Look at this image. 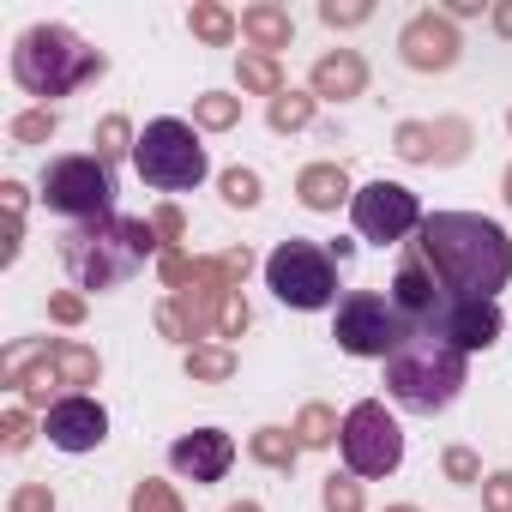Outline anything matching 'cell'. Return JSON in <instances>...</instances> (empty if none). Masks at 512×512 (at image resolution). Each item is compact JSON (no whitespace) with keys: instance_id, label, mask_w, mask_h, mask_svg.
Instances as JSON below:
<instances>
[{"instance_id":"cell-25","label":"cell","mask_w":512,"mask_h":512,"mask_svg":"<svg viewBox=\"0 0 512 512\" xmlns=\"http://www.w3.org/2000/svg\"><path fill=\"white\" fill-rule=\"evenodd\" d=\"M187 374L193 380H229L235 374V350L229 344H199V350H187Z\"/></svg>"},{"instance_id":"cell-43","label":"cell","mask_w":512,"mask_h":512,"mask_svg":"<svg viewBox=\"0 0 512 512\" xmlns=\"http://www.w3.org/2000/svg\"><path fill=\"white\" fill-rule=\"evenodd\" d=\"M49 314H55L61 326H79V320H85V296H73V290H61V296L49 302Z\"/></svg>"},{"instance_id":"cell-40","label":"cell","mask_w":512,"mask_h":512,"mask_svg":"<svg viewBox=\"0 0 512 512\" xmlns=\"http://www.w3.org/2000/svg\"><path fill=\"white\" fill-rule=\"evenodd\" d=\"M151 229H157V241H163V247H175V241L187 235V217H181L175 205H157V211H151Z\"/></svg>"},{"instance_id":"cell-41","label":"cell","mask_w":512,"mask_h":512,"mask_svg":"<svg viewBox=\"0 0 512 512\" xmlns=\"http://www.w3.org/2000/svg\"><path fill=\"white\" fill-rule=\"evenodd\" d=\"M482 506H488V512H512V470H494V476L482 482Z\"/></svg>"},{"instance_id":"cell-12","label":"cell","mask_w":512,"mask_h":512,"mask_svg":"<svg viewBox=\"0 0 512 512\" xmlns=\"http://www.w3.org/2000/svg\"><path fill=\"white\" fill-rule=\"evenodd\" d=\"M398 55H404V67H416V73H446V67L458 61V31H452V19H446V13H416V19L404 25V37H398Z\"/></svg>"},{"instance_id":"cell-6","label":"cell","mask_w":512,"mask_h":512,"mask_svg":"<svg viewBox=\"0 0 512 512\" xmlns=\"http://www.w3.org/2000/svg\"><path fill=\"white\" fill-rule=\"evenodd\" d=\"M266 284H272V296L284 308L314 314V308H332L338 266H332V253L314 247V241H284V247H272V260H266Z\"/></svg>"},{"instance_id":"cell-35","label":"cell","mask_w":512,"mask_h":512,"mask_svg":"<svg viewBox=\"0 0 512 512\" xmlns=\"http://www.w3.org/2000/svg\"><path fill=\"white\" fill-rule=\"evenodd\" d=\"M223 199H229L235 211L260 205V175H253V169H229V175H223Z\"/></svg>"},{"instance_id":"cell-3","label":"cell","mask_w":512,"mask_h":512,"mask_svg":"<svg viewBox=\"0 0 512 512\" xmlns=\"http://www.w3.org/2000/svg\"><path fill=\"white\" fill-rule=\"evenodd\" d=\"M386 392L404 404V410H446L458 392H464V350L434 338V332H410L392 356H386Z\"/></svg>"},{"instance_id":"cell-47","label":"cell","mask_w":512,"mask_h":512,"mask_svg":"<svg viewBox=\"0 0 512 512\" xmlns=\"http://www.w3.org/2000/svg\"><path fill=\"white\" fill-rule=\"evenodd\" d=\"M500 193H506V205H512V163H506V175H500Z\"/></svg>"},{"instance_id":"cell-19","label":"cell","mask_w":512,"mask_h":512,"mask_svg":"<svg viewBox=\"0 0 512 512\" xmlns=\"http://www.w3.org/2000/svg\"><path fill=\"white\" fill-rule=\"evenodd\" d=\"M296 193H302L308 211H338V199L350 193V175H344L338 163H308V169L296 175Z\"/></svg>"},{"instance_id":"cell-31","label":"cell","mask_w":512,"mask_h":512,"mask_svg":"<svg viewBox=\"0 0 512 512\" xmlns=\"http://www.w3.org/2000/svg\"><path fill=\"white\" fill-rule=\"evenodd\" d=\"M320 506H326V512H362V482H356V476H326Z\"/></svg>"},{"instance_id":"cell-2","label":"cell","mask_w":512,"mask_h":512,"mask_svg":"<svg viewBox=\"0 0 512 512\" xmlns=\"http://www.w3.org/2000/svg\"><path fill=\"white\" fill-rule=\"evenodd\" d=\"M163 247L151 217H97V223H73L61 235V266L73 272L79 290H115L127 284L139 266H145V253Z\"/></svg>"},{"instance_id":"cell-5","label":"cell","mask_w":512,"mask_h":512,"mask_svg":"<svg viewBox=\"0 0 512 512\" xmlns=\"http://www.w3.org/2000/svg\"><path fill=\"white\" fill-rule=\"evenodd\" d=\"M133 169H139L145 187H157V193H187V187L205 181L211 163H205V145L193 139V127L175 121V115H163V121H151V127L139 133Z\"/></svg>"},{"instance_id":"cell-14","label":"cell","mask_w":512,"mask_h":512,"mask_svg":"<svg viewBox=\"0 0 512 512\" xmlns=\"http://www.w3.org/2000/svg\"><path fill=\"white\" fill-rule=\"evenodd\" d=\"M169 464L193 482H223V470L235 464V440L223 428H199V434H181L169 446Z\"/></svg>"},{"instance_id":"cell-27","label":"cell","mask_w":512,"mask_h":512,"mask_svg":"<svg viewBox=\"0 0 512 512\" xmlns=\"http://www.w3.org/2000/svg\"><path fill=\"white\" fill-rule=\"evenodd\" d=\"M133 145H139V139H133L127 115H103V121H97V157H103V163H115V157H133Z\"/></svg>"},{"instance_id":"cell-32","label":"cell","mask_w":512,"mask_h":512,"mask_svg":"<svg viewBox=\"0 0 512 512\" xmlns=\"http://www.w3.org/2000/svg\"><path fill=\"white\" fill-rule=\"evenodd\" d=\"M320 19H326L332 31H344V25H368L374 7H368V0H320Z\"/></svg>"},{"instance_id":"cell-28","label":"cell","mask_w":512,"mask_h":512,"mask_svg":"<svg viewBox=\"0 0 512 512\" xmlns=\"http://www.w3.org/2000/svg\"><path fill=\"white\" fill-rule=\"evenodd\" d=\"M308 121H314V97H302V91L272 97V127H278V133H296V127H308Z\"/></svg>"},{"instance_id":"cell-24","label":"cell","mask_w":512,"mask_h":512,"mask_svg":"<svg viewBox=\"0 0 512 512\" xmlns=\"http://www.w3.org/2000/svg\"><path fill=\"white\" fill-rule=\"evenodd\" d=\"M344 434V422L326 410V404H308L302 416H296V440H302V452H320V446H332Z\"/></svg>"},{"instance_id":"cell-20","label":"cell","mask_w":512,"mask_h":512,"mask_svg":"<svg viewBox=\"0 0 512 512\" xmlns=\"http://www.w3.org/2000/svg\"><path fill=\"white\" fill-rule=\"evenodd\" d=\"M49 362H55V374H61V386H97V350H85V344H49Z\"/></svg>"},{"instance_id":"cell-29","label":"cell","mask_w":512,"mask_h":512,"mask_svg":"<svg viewBox=\"0 0 512 512\" xmlns=\"http://www.w3.org/2000/svg\"><path fill=\"white\" fill-rule=\"evenodd\" d=\"M392 145H398L404 163H434V127H422V121H404L392 133Z\"/></svg>"},{"instance_id":"cell-21","label":"cell","mask_w":512,"mask_h":512,"mask_svg":"<svg viewBox=\"0 0 512 512\" xmlns=\"http://www.w3.org/2000/svg\"><path fill=\"white\" fill-rule=\"evenodd\" d=\"M187 25H193V37H199V43H211V49L235 43V31H241V25H235V13H229V7H217V0H199V7L187 13Z\"/></svg>"},{"instance_id":"cell-46","label":"cell","mask_w":512,"mask_h":512,"mask_svg":"<svg viewBox=\"0 0 512 512\" xmlns=\"http://www.w3.org/2000/svg\"><path fill=\"white\" fill-rule=\"evenodd\" d=\"M446 13H452V19H476V13H482V0H452Z\"/></svg>"},{"instance_id":"cell-36","label":"cell","mask_w":512,"mask_h":512,"mask_svg":"<svg viewBox=\"0 0 512 512\" xmlns=\"http://www.w3.org/2000/svg\"><path fill=\"white\" fill-rule=\"evenodd\" d=\"M7 512H55V494H49V482H25V488H13Z\"/></svg>"},{"instance_id":"cell-39","label":"cell","mask_w":512,"mask_h":512,"mask_svg":"<svg viewBox=\"0 0 512 512\" xmlns=\"http://www.w3.org/2000/svg\"><path fill=\"white\" fill-rule=\"evenodd\" d=\"M446 476L452 482H482V458L470 446H446Z\"/></svg>"},{"instance_id":"cell-26","label":"cell","mask_w":512,"mask_h":512,"mask_svg":"<svg viewBox=\"0 0 512 512\" xmlns=\"http://www.w3.org/2000/svg\"><path fill=\"white\" fill-rule=\"evenodd\" d=\"M193 121H199V127H211V133H223V127H235V121H241V97L205 91V97L193 103Z\"/></svg>"},{"instance_id":"cell-37","label":"cell","mask_w":512,"mask_h":512,"mask_svg":"<svg viewBox=\"0 0 512 512\" xmlns=\"http://www.w3.org/2000/svg\"><path fill=\"white\" fill-rule=\"evenodd\" d=\"M31 434H37V428H31V416H25V410H7V416H0V446H7V452H25V446H31Z\"/></svg>"},{"instance_id":"cell-13","label":"cell","mask_w":512,"mask_h":512,"mask_svg":"<svg viewBox=\"0 0 512 512\" xmlns=\"http://www.w3.org/2000/svg\"><path fill=\"white\" fill-rule=\"evenodd\" d=\"M43 434H49L61 452H91V446H103V440H109V416H103V404H97V398H61V404L49 410Z\"/></svg>"},{"instance_id":"cell-50","label":"cell","mask_w":512,"mask_h":512,"mask_svg":"<svg viewBox=\"0 0 512 512\" xmlns=\"http://www.w3.org/2000/svg\"><path fill=\"white\" fill-rule=\"evenodd\" d=\"M506 127H512V109H506Z\"/></svg>"},{"instance_id":"cell-22","label":"cell","mask_w":512,"mask_h":512,"mask_svg":"<svg viewBox=\"0 0 512 512\" xmlns=\"http://www.w3.org/2000/svg\"><path fill=\"white\" fill-rule=\"evenodd\" d=\"M235 79H241V91H253V97H284V91H290V85H284V67H278L272 55H241Z\"/></svg>"},{"instance_id":"cell-15","label":"cell","mask_w":512,"mask_h":512,"mask_svg":"<svg viewBox=\"0 0 512 512\" xmlns=\"http://www.w3.org/2000/svg\"><path fill=\"white\" fill-rule=\"evenodd\" d=\"M434 338L458 344L464 356H470V350H488V344L500 338V308H494V302H452Z\"/></svg>"},{"instance_id":"cell-42","label":"cell","mask_w":512,"mask_h":512,"mask_svg":"<svg viewBox=\"0 0 512 512\" xmlns=\"http://www.w3.org/2000/svg\"><path fill=\"white\" fill-rule=\"evenodd\" d=\"M247 332V302H241V290L223 302V314H217V338H241Z\"/></svg>"},{"instance_id":"cell-4","label":"cell","mask_w":512,"mask_h":512,"mask_svg":"<svg viewBox=\"0 0 512 512\" xmlns=\"http://www.w3.org/2000/svg\"><path fill=\"white\" fill-rule=\"evenodd\" d=\"M103 55L97 49H85L67 25H31L25 37H19V49H13V79L31 91V97H73L79 85H91V79H103Z\"/></svg>"},{"instance_id":"cell-38","label":"cell","mask_w":512,"mask_h":512,"mask_svg":"<svg viewBox=\"0 0 512 512\" xmlns=\"http://www.w3.org/2000/svg\"><path fill=\"white\" fill-rule=\"evenodd\" d=\"M193 266H199V260H187L181 247H163V284H169L175 296H181V290L193 284Z\"/></svg>"},{"instance_id":"cell-23","label":"cell","mask_w":512,"mask_h":512,"mask_svg":"<svg viewBox=\"0 0 512 512\" xmlns=\"http://www.w3.org/2000/svg\"><path fill=\"white\" fill-rule=\"evenodd\" d=\"M247 452L260 458V464H272V470H290V464H296V452H302V440H296L290 428H260V434L247 440Z\"/></svg>"},{"instance_id":"cell-8","label":"cell","mask_w":512,"mask_h":512,"mask_svg":"<svg viewBox=\"0 0 512 512\" xmlns=\"http://www.w3.org/2000/svg\"><path fill=\"white\" fill-rule=\"evenodd\" d=\"M338 350H350V356H392L404 338H410V326H404V314L392 308V296H374V290H356V296H344L338 302Z\"/></svg>"},{"instance_id":"cell-17","label":"cell","mask_w":512,"mask_h":512,"mask_svg":"<svg viewBox=\"0 0 512 512\" xmlns=\"http://www.w3.org/2000/svg\"><path fill=\"white\" fill-rule=\"evenodd\" d=\"M241 37L260 49V55H272V61H278V49H290L296 25H290V13H284V7L260 0V7H247V13H241Z\"/></svg>"},{"instance_id":"cell-49","label":"cell","mask_w":512,"mask_h":512,"mask_svg":"<svg viewBox=\"0 0 512 512\" xmlns=\"http://www.w3.org/2000/svg\"><path fill=\"white\" fill-rule=\"evenodd\" d=\"M392 512H416V506H392Z\"/></svg>"},{"instance_id":"cell-7","label":"cell","mask_w":512,"mask_h":512,"mask_svg":"<svg viewBox=\"0 0 512 512\" xmlns=\"http://www.w3.org/2000/svg\"><path fill=\"white\" fill-rule=\"evenodd\" d=\"M43 199H49V211L73 217V223H97L115 205V175L103 157H55L43 169Z\"/></svg>"},{"instance_id":"cell-48","label":"cell","mask_w":512,"mask_h":512,"mask_svg":"<svg viewBox=\"0 0 512 512\" xmlns=\"http://www.w3.org/2000/svg\"><path fill=\"white\" fill-rule=\"evenodd\" d=\"M229 512H260V500H241V506H229Z\"/></svg>"},{"instance_id":"cell-16","label":"cell","mask_w":512,"mask_h":512,"mask_svg":"<svg viewBox=\"0 0 512 512\" xmlns=\"http://www.w3.org/2000/svg\"><path fill=\"white\" fill-rule=\"evenodd\" d=\"M362 91H368V61L356 49H338V55H320L314 61V97L344 103V97H362Z\"/></svg>"},{"instance_id":"cell-45","label":"cell","mask_w":512,"mask_h":512,"mask_svg":"<svg viewBox=\"0 0 512 512\" xmlns=\"http://www.w3.org/2000/svg\"><path fill=\"white\" fill-rule=\"evenodd\" d=\"M494 31L512 37V0H500V7H494Z\"/></svg>"},{"instance_id":"cell-11","label":"cell","mask_w":512,"mask_h":512,"mask_svg":"<svg viewBox=\"0 0 512 512\" xmlns=\"http://www.w3.org/2000/svg\"><path fill=\"white\" fill-rule=\"evenodd\" d=\"M392 308L404 314L410 332H440V320H446V308H452V296H446L440 278L422 266L416 247L404 253V266H398V278H392Z\"/></svg>"},{"instance_id":"cell-9","label":"cell","mask_w":512,"mask_h":512,"mask_svg":"<svg viewBox=\"0 0 512 512\" xmlns=\"http://www.w3.org/2000/svg\"><path fill=\"white\" fill-rule=\"evenodd\" d=\"M338 446H344L350 476H392V470L404 464V434H398V422L386 416V404H374V398H362V404L344 416Z\"/></svg>"},{"instance_id":"cell-33","label":"cell","mask_w":512,"mask_h":512,"mask_svg":"<svg viewBox=\"0 0 512 512\" xmlns=\"http://www.w3.org/2000/svg\"><path fill=\"white\" fill-rule=\"evenodd\" d=\"M13 139H19V145H43V139H55V109H25V115L13 121Z\"/></svg>"},{"instance_id":"cell-44","label":"cell","mask_w":512,"mask_h":512,"mask_svg":"<svg viewBox=\"0 0 512 512\" xmlns=\"http://www.w3.org/2000/svg\"><path fill=\"white\" fill-rule=\"evenodd\" d=\"M0 205H7V217H25V187L7 181V187H0Z\"/></svg>"},{"instance_id":"cell-10","label":"cell","mask_w":512,"mask_h":512,"mask_svg":"<svg viewBox=\"0 0 512 512\" xmlns=\"http://www.w3.org/2000/svg\"><path fill=\"white\" fill-rule=\"evenodd\" d=\"M356 229L368 235V241H404L410 229H422V205H416V193L410 187H398V181H368L362 193H356Z\"/></svg>"},{"instance_id":"cell-30","label":"cell","mask_w":512,"mask_h":512,"mask_svg":"<svg viewBox=\"0 0 512 512\" xmlns=\"http://www.w3.org/2000/svg\"><path fill=\"white\" fill-rule=\"evenodd\" d=\"M133 512H187V506H181V494H175L169 482L145 476V482L133 488Z\"/></svg>"},{"instance_id":"cell-18","label":"cell","mask_w":512,"mask_h":512,"mask_svg":"<svg viewBox=\"0 0 512 512\" xmlns=\"http://www.w3.org/2000/svg\"><path fill=\"white\" fill-rule=\"evenodd\" d=\"M7 386H13V392L31 404V410H55V404H61V398H55L61 374H55V362H49V344H43V350H37V356H31V362H25V368L7 380Z\"/></svg>"},{"instance_id":"cell-1","label":"cell","mask_w":512,"mask_h":512,"mask_svg":"<svg viewBox=\"0 0 512 512\" xmlns=\"http://www.w3.org/2000/svg\"><path fill=\"white\" fill-rule=\"evenodd\" d=\"M422 266L440 278V290L452 302H494L512 278V241L500 223L476 217V211H434L422 217L416 241Z\"/></svg>"},{"instance_id":"cell-34","label":"cell","mask_w":512,"mask_h":512,"mask_svg":"<svg viewBox=\"0 0 512 512\" xmlns=\"http://www.w3.org/2000/svg\"><path fill=\"white\" fill-rule=\"evenodd\" d=\"M464 145H470V127H464V121H440V127H434V163H458Z\"/></svg>"}]
</instances>
